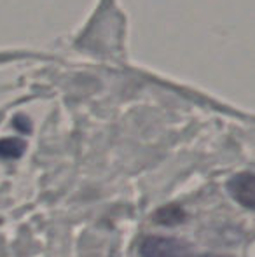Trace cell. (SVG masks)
Returning <instances> with one entry per match:
<instances>
[{"instance_id":"cell-1","label":"cell","mask_w":255,"mask_h":257,"mask_svg":"<svg viewBox=\"0 0 255 257\" xmlns=\"http://www.w3.org/2000/svg\"><path fill=\"white\" fill-rule=\"evenodd\" d=\"M191 247L180 238L145 236L140 243V257H189Z\"/></svg>"},{"instance_id":"cell-2","label":"cell","mask_w":255,"mask_h":257,"mask_svg":"<svg viewBox=\"0 0 255 257\" xmlns=\"http://www.w3.org/2000/svg\"><path fill=\"white\" fill-rule=\"evenodd\" d=\"M227 193L231 198L245 208L255 210V173H236L227 182Z\"/></svg>"},{"instance_id":"cell-3","label":"cell","mask_w":255,"mask_h":257,"mask_svg":"<svg viewBox=\"0 0 255 257\" xmlns=\"http://www.w3.org/2000/svg\"><path fill=\"white\" fill-rule=\"evenodd\" d=\"M185 219H187V213H185V210L177 203H168V205L161 206V208H157L152 215L154 224L168 226V227L178 226V224H182Z\"/></svg>"},{"instance_id":"cell-4","label":"cell","mask_w":255,"mask_h":257,"mask_svg":"<svg viewBox=\"0 0 255 257\" xmlns=\"http://www.w3.org/2000/svg\"><path fill=\"white\" fill-rule=\"evenodd\" d=\"M27 144L20 139H4L0 140V158L2 159H18L23 156Z\"/></svg>"},{"instance_id":"cell-5","label":"cell","mask_w":255,"mask_h":257,"mask_svg":"<svg viewBox=\"0 0 255 257\" xmlns=\"http://www.w3.org/2000/svg\"><path fill=\"white\" fill-rule=\"evenodd\" d=\"M197 257H232V255H218V254H203V255H197Z\"/></svg>"}]
</instances>
